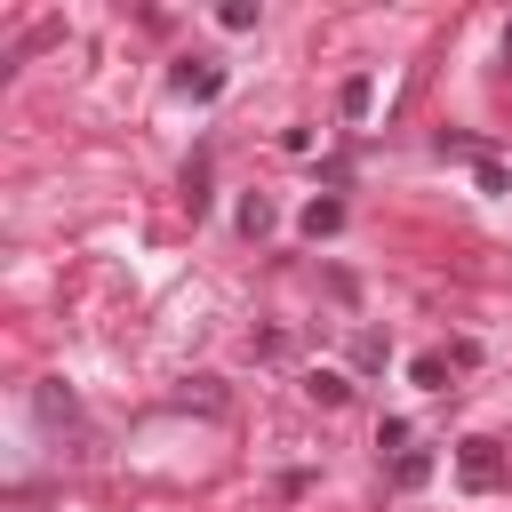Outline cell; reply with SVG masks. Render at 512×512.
<instances>
[{
  "mask_svg": "<svg viewBox=\"0 0 512 512\" xmlns=\"http://www.w3.org/2000/svg\"><path fill=\"white\" fill-rule=\"evenodd\" d=\"M448 376H456L448 352H416V360H408V384H416V392H448Z\"/></svg>",
  "mask_w": 512,
  "mask_h": 512,
  "instance_id": "8992f818",
  "label": "cell"
},
{
  "mask_svg": "<svg viewBox=\"0 0 512 512\" xmlns=\"http://www.w3.org/2000/svg\"><path fill=\"white\" fill-rule=\"evenodd\" d=\"M432 464H440L432 448H400V456H392V488H400V496H416V488L432 480Z\"/></svg>",
  "mask_w": 512,
  "mask_h": 512,
  "instance_id": "5b68a950",
  "label": "cell"
},
{
  "mask_svg": "<svg viewBox=\"0 0 512 512\" xmlns=\"http://www.w3.org/2000/svg\"><path fill=\"white\" fill-rule=\"evenodd\" d=\"M472 184H480L488 200H504V192H512V168H504V160L488 152V160H472Z\"/></svg>",
  "mask_w": 512,
  "mask_h": 512,
  "instance_id": "30bf717a",
  "label": "cell"
},
{
  "mask_svg": "<svg viewBox=\"0 0 512 512\" xmlns=\"http://www.w3.org/2000/svg\"><path fill=\"white\" fill-rule=\"evenodd\" d=\"M208 200H216V192H208V160H184V208L208 216Z\"/></svg>",
  "mask_w": 512,
  "mask_h": 512,
  "instance_id": "9c48e42d",
  "label": "cell"
},
{
  "mask_svg": "<svg viewBox=\"0 0 512 512\" xmlns=\"http://www.w3.org/2000/svg\"><path fill=\"white\" fill-rule=\"evenodd\" d=\"M304 400L344 408V400H352V376H344V368H304Z\"/></svg>",
  "mask_w": 512,
  "mask_h": 512,
  "instance_id": "277c9868",
  "label": "cell"
},
{
  "mask_svg": "<svg viewBox=\"0 0 512 512\" xmlns=\"http://www.w3.org/2000/svg\"><path fill=\"white\" fill-rule=\"evenodd\" d=\"M256 16H264L256 0H224V8H216V24H224V32H256Z\"/></svg>",
  "mask_w": 512,
  "mask_h": 512,
  "instance_id": "8fae6325",
  "label": "cell"
},
{
  "mask_svg": "<svg viewBox=\"0 0 512 512\" xmlns=\"http://www.w3.org/2000/svg\"><path fill=\"white\" fill-rule=\"evenodd\" d=\"M504 64H512V24H504Z\"/></svg>",
  "mask_w": 512,
  "mask_h": 512,
  "instance_id": "2e32d148",
  "label": "cell"
},
{
  "mask_svg": "<svg viewBox=\"0 0 512 512\" xmlns=\"http://www.w3.org/2000/svg\"><path fill=\"white\" fill-rule=\"evenodd\" d=\"M352 368H384V336L360 328V336H352Z\"/></svg>",
  "mask_w": 512,
  "mask_h": 512,
  "instance_id": "7c38bea8",
  "label": "cell"
},
{
  "mask_svg": "<svg viewBox=\"0 0 512 512\" xmlns=\"http://www.w3.org/2000/svg\"><path fill=\"white\" fill-rule=\"evenodd\" d=\"M296 224H304V240H336V232H344V200H336V192H312Z\"/></svg>",
  "mask_w": 512,
  "mask_h": 512,
  "instance_id": "3957f363",
  "label": "cell"
},
{
  "mask_svg": "<svg viewBox=\"0 0 512 512\" xmlns=\"http://www.w3.org/2000/svg\"><path fill=\"white\" fill-rule=\"evenodd\" d=\"M376 448H392V456H400V448H408V424H400V416H384V424H376Z\"/></svg>",
  "mask_w": 512,
  "mask_h": 512,
  "instance_id": "9a60e30c",
  "label": "cell"
},
{
  "mask_svg": "<svg viewBox=\"0 0 512 512\" xmlns=\"http://www.w3.org/2000/svg\"><path fill=\"white\" fill-rule=\"evenodd\" d=\"M368 104H376V80H368V72H352V80L336 88V112H344V120H368Z\"/></svg>",
  "mask_w": 512,
  "mask_h": 512,
  "instance_id": "ba28073f",
  "label": "cell"
},
{
  "mask_svg": "<svg viewBox=\"0 0 512 512\" xmlns=\"http://www.w3.org/2000/svg\"><path fill=\"white\" fill-rule=\"evenodd\" d=\"M168 80H176V96H192V104H216V96H224V64H216V56H176Z\"/></svg>",
  "mask_w": 512,
  "mask_h": 512,
  "instance_id": "7a4b0ae2",
  "label": "cell"
},
{
  "mask_svg": "<svg viewBox=\"0 0 512 512\" xmlns=\"http://www.w3.org/2000/svg\"><path fill=\"white\" fill-rule=\"evenodd\" d=\"M232 216H240V232H248V240H264V232L280 224V208H272L264 192H240V208H232Z\"/></svg>",
  "mask_w": 512,
  "mask_h": 512,
  "instance_id": "52a82bcc",
  "label": "cell"
},
{
  "mask_svg": "<svg viewBox=\"0 0 512 512\" xmlns=\"http://www.w3.org/2000/svg\"><path fill=\"white\" fill-rule=\"evenodd\" d=\"M176 400H184V408H192V400H200V408H224V392H216V376H192V384H184Z\"/></svg>",
  "mask_w": 512,
  "mask_h": 512,
  "instance_id": "4fadbf2b",
  "label": "cell"
},
{
  "mask_svg": "<svg viewBox=\"0 0 512 512\" xmlns=\"http://www.w3.org/2000/svg\"><path fill=\"white\" fill-rule=\"evenodd\" d=\"M32 408H40L48 424H56V416H72V392H56V384H40V392H32Z\"/></svg>",
  "mask_w": 512,
  "mask_h": 512,
  "instance_id": "5bb4252c",
  "label": "cell"
},
{
  "mask_svg": "<svg viewBox=\"0 0 512 512\" xmlns=\"http://www.w3.org/2000/svg\"><path fill=\"white\" fill-rule=\"evenodd\" d=\"M456 480H464L472 496H488V488H504V448H496L488 432H472V440H456Z\"/></svg>",
  "mask_w": 512,
  "mask_h": 512,
  "instance_id": "6da1fadb",
  "label": "cell"
}]
</instances>
